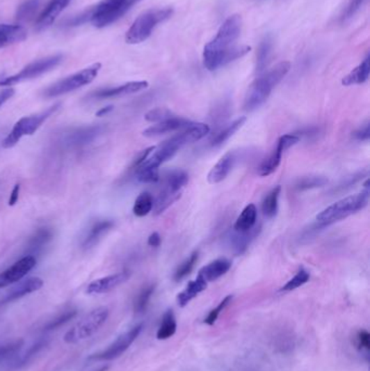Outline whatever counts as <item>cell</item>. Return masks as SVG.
<instances>
[{"mask_svg": "<svg viewBox=\"0 0 370 371\" xmlns=\"http://www.w3.org/2000/svg\"><path fill=\"white\" fill-rule=\"evenodd\" d=\"M242 30V17L239 15L228 17L220 25V30L203 49L205 69L214 72L243 57L251 50L249 46H238Z\"/></svg>", "mask_w": 370, "mask_h": 371, "instance_id": "obj_1", "label": "cell"}, {"mask_svg": "<svg viewBox=\"0 0 370 371\" xmlns=\"http://www.w3.org/2000/svg\"><path fill=\"white\" fill-rule=\"evenodd\" d=\"M290 68H291L290 62H280L268 71L259 74V77L252 83L251 86L248 89L245 104H243L245 110L248 112H252L264 104L272 94L273 89L289 73Z\"/></svg>", "mask_w": 370, "mask_h": 371, "instance_id": "obj_2", "label": "cell"}, {"mask_svg": "<svg viewBox=\"0 0 370 371\" xmlns=\"http://www.w3.org/2000/svg\"><path fill=\"white\" fill-rule=\"evenodd\" d=\"M173 13V8L170 7L150 9L141 13L126 32L125 42L129 45L145 42L152 35L154 29L161 23L168 21Z\"/></svg>", "mask_w": 370, "mask_h": 371, "instance_id": "obj_3", "label": "cell"}, {"mask_svg": "<svg viewBox=\"0 0 370 371\" xmlns=\"http://www.w3.org/2000/svg\"><path fill=\"white\" fill-rule=\"evenodd\" d=\"M368 199H369V190L343 198L336 203L331 204L328 207L323 210L316 216V221L321 226H328L332 223L346 219L350 215L355 214L360 210H363L368 204Z\"/></svg>", "mask_w": 370, "mask_h": 371, "instance_id": "obj_4", "label": "cell"}, {"mask_svg": "<svg viewBox=\"0 0 370 371\" xmlns=\"http://www.w3.org/2000/svg\"><path fill=\"white\" fill-rule=\"evenodd\" d=\"M141 0H102L89 13V20L98 29L120 20Z\"/></svg>", "mask_w": 370, "mask_h": 371, "instance_id": "obj_5", "label": "cell"}, {"mask_svg": "<svg viewBox=\"0 0 370 371\" xmlns=\"http://www.w3.org/2000/svg\"><path fill=\"white\" fill-rule=\"evenodd\" d=\"M60 106H61V104H56L46 110L42 111L40 113L20 118L13 126V131L5 138V141H3V147L5 149H10L21 141V138L24 137V136L33 135L42 125L45 120H47L50 116H54L59 110Z\"/></svg>", "mask_w": 370, "mask_h": 371, "instance_id": "obj_6", "label": "cell"}, {"mask_svg": "<svg viewBox=\"0 0 370 371\" xmlns=\"http://www.w3.org/2000/svg\"><path fill=\"white\" fill-rule=\"evenodd\" d=\"M100 70H102V64L95 63L86 69H83L82 71L73 74V75L60 79L55 84L45 89L44 96L46 98H55V97L69 94L71 91L82 88V87L90 84L96 79Z\"/></svg>", "mask_w": 370, "mask_h": 371, "instance_id": "obj_7", "label": "cell"}, {"mask_svg": "<svg viewBox=\"0 0 370 371\" xmlns=\"http://www.w3.org/2000/svg\"><path fill=\"white\" fill-rule=\"evenodd\" d=\"M108 317H109L108 308L104 306L95 308L65 333V341L69 345H75L88 339L104 326Z\"/></svg>", "mask_w": 370, "mask_h": 371, "instance_id": "obj_8", "label": "cell"}, {"mask_svg": "<svg viewBox=\"0 0 370 371\" xmlns=\"http://www.w3.org/2000/svg\"><path fill=\"white\" fill-rule=\"evenodd\" d=\"M62 60H63V57L61 54H56V56H50V57L32 62V63L28 64L26 67L23 68L19 73L0 79V86H13V85L19 84V83L29 81V79H36L42 74L55 69L61 63Z\"/></svg>", "mask_w": 370, "mask_h": 371, "instance_id": "obj_9", "label": "cell"}, {"mask_svg": "<svg viewBox=\"0 0 370 371\" xmlns=\"http://www.w3.org/2000/svg\"><path fill=\"white\" fill-rule=\"evenodd\" d=\"M143 329V324L134 326L129 331L124 332L123 335L120 336L115 341L112 342L111 345L106 349L90 355L88 357V361H108L119 358L121 355H123L129 349L134 342L136 341Z\"/></svg>", "mask_w": 370, "mask_h": 371, "instance_id": "obj_10", "label": "cell"}, {"mask_svg": "<svg viewBox=\"0 0 370 371\" xmlns=\"http://www.w3.org/2000/svg\"><path fill=\"white\" fill-rule=\"evenodd\" d=\"M35 265H36V258L33 256H24L15 262L13 266L0 273V289L20 281L32 271Z\"/></svg>", "mask_w": 370, "mask_h": 371, "instance_id": "obj_11", "label": "cell"}, {"mask_svg": "<svg viewBox=\"0 0 370 371\" xmlns=\"http://www.w3.org/2000/svg\"><path fill=\"white\" fill-rule=\"evenodd\" d=\"M104 131V126L102 124L85 126V127L77 128L71 133L67 134L65 137V143L67 147L79 148L94 141L96 138L102 135Z\"/></svg>", "mask_w": 370, "mask_h": 371, "instance_id": "obj_12", "label": "cell"}, {"mask_svg": "<svg viewBox=\"0 0 370 371\" xmlns=\"http://www.w3.org/2000/svg\"><path fill=\"white\" fill-rule=\"evenodd\" d=\"M210 133V126L204 123H193L182 129L179 134L168 139V143L179 150L189 143H197Z\"/></svg>", "mask_w": 370, "mask_h": 371, "instance_id": "obj_13", "label": "cell"}, {"mask_svg": "<svg viewBox=\"0 0 370 371\" xmlns=\"http://www.w3.org/2000/svg\"><path fill=\"white\" fill-rule=\"evenodd\" d=\"M129 277H131V273L124 271L121 273L114 274V275L100 278V279H97L92 283H89L86 292L88 294H104V293L110 292V291L121 285L122 283L129 281Z\"/></svg>", "mask_w": 370, "mask_h": 371, "instance_id": "obj_14", "label": "cell"}, {"mask_svg": "<svg viewBox=\"0 0 370 371\" xmlns=\"http://www.w3.org/2000/svg\"><path fill=\"white\" fill-rule=\"evenodd\" d=\"M148 86V81H129L120 86L99 89L95 91L92 97L97 99L116 98V97L126 96V95L136 94Z\"/></svg>", "mask_w": 370, "mask_h": 371, "instance_id": "obj_15", "label": "cell"}, {"mask_svg": "<svg viewBox=\"0 0 370 371\" xmlns=\"http://www.w3.org/2000/svg\"><path fill=\"white\" fill-rule=\"evenodd\" d=\"M42 285H44V281L40 278L32 277L25 279L22 283L13 287L3 297V300L0 301V305L9 304V303L15 302V301L20 300V299L24 298L26 295L40 290V289H42Z\"/></svg>", "mask_w": 370, "mask_h": 371, "instance_id": "obj_16", "label": "cell"}, {"mask_svg": "<svg viewBox=\"0 0 370 371\" xmlns=\"http://www.w3.org/2000/svg\"><path fill=\"white\" fill-rule=\"evenodd\" d=\"M193 122L187 118L174 116L168 120L156 123L143 131V136L146 137H156V136L166 135V134L173 133V132L182 131L184 128L193 124Z\"/></svg>", "mask_w": 370, "mask_h": 371, "instance_id": "obj_17", "label": "cell"}, {"mask_svg": "<svg viewBox=\"0 0 370 371\" xmlns=\"http://www.w3.org/2000/svg\"><path fill=\"white\" fill-rule=\"evenodd\" d=\"M236 162H237V153L234 151H228L227 153H225L207 175L209 182L214 184L223 182L232 172Z\"/></svg>", "mask_w": 370, "mask_h": 371, "instance_id": "obj_18", "label": "cell"}, {"mask_svg": "<svg viewBox=\"0 0 370 371\" xmlns=\"http://www.w3.org/2000/svg\"><path fill=\"white\" fill-rule=\"evenodd\" d=\"M71 3V0H50L38 17L36 27L38 31L45 30L57 20L62 11Z\"/></svg>", "mask_w": 370, "mask_h": 371, "instance_id": "obj_19", "label": "cell"}, {"mask_svg": "<svg viewBox=\"0 0 370 371\" xmlns=\"http://www.w3.org/2000/svg\"><path fill=\"white\" fill-rule=\"evenodd\" d=\"M28 37V31L22 25L0 24V49L23 42Z\"/></svg>", "mask_w": 370, "mask_h": 371, "instance_id": "obj_20", "label": "cell"}, {"mask_svg": "<svg viewBox=\"0 0 370 371\" xmlns=\"http://www.w3.org/2000/svg\"><path fill=\"white\" fill-rule=\"evenodd\" d=\"M230 267H232V263L228 261L227 258H218L201 268L198 276L202 278L203 281L207 283H212L227 273Z\"/></svg>", "mask_w": 370, "mask_h": 371, "instance_id": "obj_21", "label": "cell"}, {"mask_svg": "<svg viewBox=\"0 0 370 371\" xmlns=\"http://www.w3.org/2000/svg\"><path fill=\"white\" fill-rule=\"evenodd\" d=\"M113 226L114 221L110 219H100V221H95L94 224L89 227L86 236L84 237L83 248L85 250L92 248Z\"/></svg>", "mask_w": 370, "mask_h": 371, "instance_id": "obj_22", "label": "cell"}, {"mask_svg": "<svg viewBox=\"0 0 370 371\" xmlns=\"http://www.w3.org/2000/svg\"><path fill=\"white\" fill-rule=\"evenodd\" d=\"M52 239V230L47 227L38 229L29 240L26 246V256L38 255Z\"/></svg>", "mask_w": 370, "mask_h": 371, "instance_id": "obj_23", "label": "cell"}, {"mask_svg": "<svg viewBox=\"0 0 370 371\" xmlns=\"http://www.w3.org/2000/svg\"><path fill=\"white\" fill-rule=\"evenodd\" d=\"M370 73V57L369 54L366 56L365 59L358 64L355 69L352 70L350 73L342 79V85L344 86H352V85L364 84L369 79Z\"/></svg>", "mask_w": 370, "mask_h": 371, "instance_id": "obj_24", "label": "cell"}, {"mask_svg": "<svg viewBox=\"0 0 370 371\" xmlns=\"http://www.w3.org/2000/svg\"><path fill=\"white\" fill-rule=\"evenodd\" d=\"M259 230H261V227L255 226V228H252L249 231H245V232L234 231L230 238V244L234 253H243L247 250L248 246H250V244H251L252 240L259 235Z\"/></svg>", "mask_w": 370, "mask_h": 371, "instance_id": "obj_25", "label": "cell"}, {"mask_svg": "<svg viewBox=\"0 0 370 371\" xmlns=\"http://www.w3.org/2000/svg\"><path fill=\"white\" fill-rule=\"evenodd\" d=\"M207 283L203 281L202 278L198 276L195 281L188 283L185 290L177 295V303L182 308H185L186 305L189 304L195 297L200 294L201 292L207 289Z\"/></svg>", "mask_w": 370, "mask_h": 371, "instance_id": "obj_26", "label": "cell"}, {"mask_svg": "<svg viewBox=\"0 0 370 371\" xmlns=\"http://www.w3.org/2000/svg\"><path fill=\"white\" fill-rule=\"evenodd\" d=\"M47 338L42 336V337L38 338V340H35L32 345L29 347L28 349H25L21 354L17 355V358L13 361V367L15 369L21 368V367L25 366L29 364L31 361L35 358V356L47 345Z\"/></svg>", "mask_w": 370, "mask_h": 371, "instance_id": "obj_27", "label": "cell"}, {"mask_svg": "<svg viewBox=\"0 0 370 371\" xmlns=\"http://www.w3.org/2000/svg\"><path fill=\"white\" fill-rule=\"evenodd\" d=\"M257 209L255 204H248L247 207L241 212V214L238 216L237 221L234 223V231H245L251 230L255 228L257 224Z\"/></svg>", "mask_w": 370, "mask_h": 371, "instance_id": "obj_28", "label": "cell"}, {"mask_svg": "<svg viewBox=\"0 0 370 371\" xmlns=\"http://www.w3.org/2000/svg\"><path fill=\"white\" fill-rule=\"evenodd\" d=\"M189 176L183 170H173L168 172L164 177L163 188L172 192H182L188 184Z\"/></svg>", "mask_w": 370, "mask_h": 371, "instance_id": "obj_29", "label": "cell"}, {"mask_svg": "<svg viewBox=\"0 0 370 371\" xmlns=\"http://www.w3.org/2000/svg\"><path fill=\"white\" fill-rule=\"evenodd\" d=\"M180 197H182V192H172L170 190L162 188L156 199L153 200L152 210L154 212V214H162L166 209H168L174 202L177 201Z\"/></svg>", "mask_w": 370, "mask_h": 371, "instance_id": "obj_30", "label": "cell"}, {"mask_svg": "<svg viewBox=\"0 0 370 371\" xmlns=\"http://www.w3.org/2000/svg\"><path fill=\"white\" fill-rule=\"evenodd\" d=\"M282 153L284 151L280 148H275L273 152L266 157L257 168V174L262 177H267L269 175L273 174L278 168L279 164L282 162Z\"/></svg>", "mask_w": 370, "mask_h": 371, "instance_id": "obj_31", "label": "cell"}, {"mask_svg": "<svg viewBox=\"0 0 370 371\" xmlns=\"http://www.w3.org/2000/svg\"><path fill=\"white\" fill-rule=\"evenodd\" d=\"M273 49L272 37L267 35L265 36L262 42H259V49L257 54V74H262L266 69L267 64H268L271 54Z\"/></svg>", "mask_w": 370, "mask_h": 371, "instance_id": "obj_32", "label": "cell"}, {"mask_svg": "<svg viewBox=\"0 0 370 371\" xmlns=\"http://www.w3.org/2000/svg\"><path fill=\"white\" fill-rule=\"evenodd\" d=\"M176 330H177V322H176L175 314L172 310H166L162 317L158 332H156V338L159 340L170 339L175 335Z\"/></svg>", "mask_w": 370, "mask_h": 371, "instance_id": "obj_33", "label": "cell"}, {"mask_svg": "<svg viewBox=\"0 0 370 371\" xmlns=\"http://www.w3.org/2000/svg\"><path fill=\"white\" fill-rule=\"evenodd\" d=\"M280 191H282V187H280V186H277L274 189L271 190V191L267 194L265 199L263 200V203H262V211H263V214H264L267 219H273V217H275L277 215Z\"/></svg>", "mask_w": 370, "mask_h": 371, "instance_id": "obj_34", "label": "cell"}, {"mask_svg": "<svg viewBox=\"0 0 370 371\" xmlns=\"http://www.w3.org/2000/svg\"><path fill=\"white\" fill-rule=\"evenodd\" d=\"M246 120H247V118H246V116H241V118L234 120L232 123L230 124V125L226 126V127H225L224 129H222L220 133L216 134V136L213 138V147H218V145L226 143L232 136H234V134L236 133L239 128L242 127V125L245 124Z\"/></svg>", "mask_w": 370, "mask_h": 371, "instance_id": "obj_35", "label": "cell"}, {"mask_svg": "<svg viewBox=\"0 0 370 371\" xmlns=\"http://www.w3.org/2000/svg\"><path fill=\"white\" fill-rule=\"evenodd\" d=\"M153 197L149 192H143L139 194L134 203V214L138 217H143L148 215L153 209Z\"/></svg>", "mask_w": 370, "mask_h": 371, "instance_id": "obj_36", "label": "cell"}, {"mask_svg": "<svg viewBox=\"0 0 370 371\" xmlns=\"http://www.w3.org/2000/svg\"><path fill=\"white\" fill-rule=\"evenodd\" d=\"M40 6V0H25L24 3L17 8V13H15L17 20L21 22L32 20L38 13Z\"/></svg>", "mask_w": 370, "mask_h": 371, "instance_id": "obj_37", "label": "cell"}, {"mask_svg": "<svg viewBox=\"0 0 370 371\" xmlns=\"http://www.w3.org/2000/svg\"><path fill=\"white\" fill-rule=\"evenodd\" d=\"M24 347V340L17 339L0 343V363L15 356Z\"/></svg>", "mask_w": 370, "mask_h": 371, "instance_id": "obj_38", "label": "cell"}, {"mask_svg": "<svg viewBox=\"0 0 370 371\" xmlns=\"http://www.w3.org/2000/svg\"><path fill=\"white\" fill-rule=\"evenodd\" d=\"M154 290H156V285H148L141 289L140 292L137 295L136 300H135V305H134V310L137 314H141L147 310Z\"/></svg>", "mask_w": 370, "mask_h": 371, "instance_id": "obj_39", "label": "cell"}, {"mask_svg": "<svg viewBox=\"0 0 370 371\" xmlns=\"http://www.w3.org/2000/svg\"><path fill=\"white\" fill-rule=\"evenodd\" d=\"M77 310H67V312L63 313V314H60L59 316H57V317L54 318V319L50 320V322L45 324L42 331L49 332L59 329L62 326H65V324L71 322L73 318L77 317Z\"/></svg>", "mask_w": 370, "mask_h": 371, "instance_id": "obj_40", "label": "cell"}, {"mask_svg": "<svg viewBox=\"0 0 370 371\" xmlns=\"http://www.w3.org/2000/svg\"><path fill=\"white\" fill-rule=\"evenodd\" d=\"M309 281V271L304 269V268H300L298 273L293 276V277L284 285V287L280 289V291H284V292H290V291L296 290L298 287H302V285H305L307 281Z\"/></svg>", "mask_w": 370, "mask_h": 371, "instance_id": "obj_41", "label": "cell"}, {"mask_svg": "<svg viewBox=\"0 0 370 371\" xmlns=\"http://www.w3.org/2000/svg\"><path fill=\"white\" fill-rule=\"evenodd\" d=\"M199 254L198 252H193L189 258L186 260L185 262L180 264L176 269L175 274H174V281H180L182 279L189 275L193 271V267H195V263H197Z\"/></svg>", "mask_w": 370, "mask_h": 371, "instance_id": "obj_42", "label": "cell"}, {"mask_svg": "<svg viewBox=\"0 0 370 371\" xmlns=\"http://www.w3.org/2000/svg\"><path fill=\"white\" fill-rule=\"evenodd\" d=\"M328 182L326 177L321 176H309V177H303L296 182V188L300 191L303 190L315 189V188L323 187Z\"/></svg>", "mask_w": 370, "mask_h": 371, "instance_id": "obj_43", "label": "cell"}, {"mask_svg": "<svg viewBox=\"0 0 370 371\" xmlns=\"http://www.w3.org/2000/svg\"><path fill=\"white\" fill-rule=\"evenodd\" d=\"M174 113L172 111L166 108H156L149 111L145 114V118L151 123H160L163 120H168V118H174Z\"/></svg>", "mask_w": 370, "mask_h": 371, "instance_id": "obj_44", "label": "cell"}, {"mask_svg": "<svg viewBox=\"0 0 370 371\" xmlns=\"http://www.w3.org/2000/svg\"><path fill=\"white\" fill-rule=\"evenodd\" d=\"M136 176L138 182H143V184H156L160 180L159 168L137 170Z\"/></svg>", "mask_w": 370, "mask_h": 371, "instance_id": "obj_45", "label": "cell"}, {"mask_svg": "<svg viewBox=\"0 0 370 371\" xmlns=\"http://www.w3.org/2000/svg\"><path fill=\"white\" fill-rule=\"evenodd\" d=\"M232 295H228V297H226V298H225L224 300H223L222 302H220V304L216 306V308H213V310L209 313V315H207V318L204 319L205 324H210V326L211 324H214V322L218 320L220 313H222L225 308H227L228 305H230V303L232 302Z\"/></svg>", "mask_w": 370, "mask_h": 371, "instance_id": "obj_46", "label": "cell"}, {"mask_svg": "<svg viewBox=\"0 0 370 371\" xmlns=\"http://www.w3.org/2000/svg\"><path fill=\"white\" fill-rule=\"evenodd\" d=\"M300 141H301V137L298 134H287V135L279 137L276 145L284 152V151L296 145V143H300Z\"/></svg>", "mask_w": 370, "mask_h": 371, "instance_id": "obj_47", "label": "cell"}, {"mask_svg": "<svg viewBox=\"0 0 370 371\" xmlns=\"http://www.w3.org/2000/svg\"><path fill=\"white\" fill-rule=\"evenodd\" d=\"M356 347L362 353L368 354L370 349V335L367 330H360L357 332L355 339Z\"/></svg>", "mask_w": 370, "mask_h": 371, "instance_id": "obj_48", "label": "cell"}, {"mask_svg": "<svg viewBox=\"0 0 370 371\" xmlns=\"http://www.w3.org/2000/svg\"><path fill=\"white\" fill-rule=\"evenodd\" d=\"M364 1L365 0H351L350 3H348V7H346V11L343 13L342 20L346 21L351 17H354L355 13L360 10L362 6H363Z\"/></svg>", "mask_w": 370, "mask_h": 371, "instance_id": "obj_49", "label": "cell"}, {"mask_svg": "<svg viewBox=\"0 0 370 371\" xmlns=\"http://www.w3.org/2000/svg\"><path fill=\"white\" fill-rule=\"evenodd\" d=\"M370 137V126L369 124H366L363 127L360 128L358 131L354 133V138L358 141H367Z\"/></svg>", "mask_w": 370, "mask_h": 371, "instance_id": "obj_50", "label": "cell"}, {"mask_svg": "<svg viewBox=\"0 0 370 371\" xmlns=\"http://www.w3.org/2000/svg\"><path fill=\"white\" fill-rule=\"evenodd\" d=\"M153 149H154V147H150L147 148L145 150L140 151V152L138 153V155H137L136 159L134 160L133 168H138L139 165H140L143 161L146 160L147 157H149V155L152 152Z\"/></svg>", "mask_w": 370, "mask_h": 371, "instance_id": "obj_51", "label": "cell"}, {"mask_svg": "<svg viewBox=\"0 0 370 371\" xmlns=\"http://www.w3.org/2000/svg\"><path fill=\"white\" fill-rule=\"evenodd\" d=\"M15 95V89L6 88L3 90L0 91V108L7 102L9 99L13 98Z\"/></svg>", "mask_w": 370, "mask_h": 371, "instance_id": "obj_52", "label": "cell"}, {"mask_svg": "<svg viewBox=\"0 0 370 371\" xmlns=\"http://www.w3.org/2000/svg\"><path fill=\"white\" fill-rule=\"evenodd\" d=\"M161 242H162V239H161L160 235L159 232H153L149 236L148 238V244L152 248H158L161 246Z\"/></svg>", "mask_w": 370, "mask_h": 371, "instance_id": "obj_53", "label": "cell"}, {"mask_svg": "<svg viewBox=\"0 0 370 371\" xmlns=\"http://www.w3.org/2000/svg\"><path fill=\"white\" fill-rule=\"evenodd\" d=\"M19 194H20V184H15L13 187V191H11L10 198H9V205H15L19 200Z\"/></svg>", "mask_w": 370, "mask_h": 371, "instance_id": "obj_54", "label": "cell"}, {"mask_svg": "<svg viewBox=\"0 0 370 371\" xmlns=\"http://www.w3.org/2000/svg\"><path fill=\"white\" fill-rule=\"evenodd\" d=\"M112 110H113V106H104V108L100 109V110L97 112L96 116H99V118H100V116H106V114H109Z\"/></svg>", "mask_w": 370, "mask_h": 371, "instance_id": "obj_55", "label": "cell"}, {"mask_svg": "<svg viewBox=\"0 0 370 371\" xmlns=\"http://www.w3.org/2000/svg\"><path fill=\"white\" fill-rule=\"evenodd\" d=\"M108 368H109V367L104 366V367H102V368H99L98 370H96V371H106L108 370Z\"/></svg>", "mask_w": 370, "mask_h": 371, "instance_id": "obj_56", "label": "cell"}]
</instances>
